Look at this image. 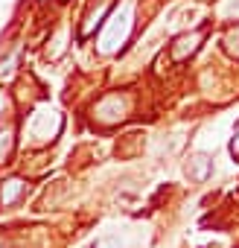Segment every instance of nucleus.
Instances as JSON below:
<instances>
[{
  "label": "nucleus",
  "mask_w": 239,
  "mask_h": 248,
  "mask_svg": "<svg viewBox=\"0 0 239 248\" xmlns=\"http://www.w3.org/2000/svg\"><path fill=\"white\" fill-rule=\"evenodd\" d=\"M24 193V181L21 178H12V181H6V187L0 190V204H12L18 196Z\"/></svg>",
  "instance_id": "obj_1"
},
{
  "label": "nucleus",
  "mask_w": 239,
  "mask_h": 248,
  "mask_svg": "<svg viewBox=\"0 0 239 248\" xmlns=\"http://www.w3.org/2000/svg\"><path fill=\"white\" fill-rule=\"evenodd\" d=\"M198 38H201V35H193V38H181V44H187V41H190V53H193V50L198 47V44H195ZM172 56H175V59H184V56H187V47H175V53H172Z\"/></svg>",
  "instance_id": "obj_2"
},
{
  "label": "nucleus",
  "mask_w": 239,
  "mask_h": 248,
  "mask_svg": "<svg viewBox=\"0 0 239 248\" xmlns=\"http://www.w3.org/2000/svg\"><path fill=\"white\" fill-rule=\"evenodd\" d=\"M207 170H210V161H207L204 155H198V158H195V172H193V175H195V178H204Z\"/></svg>",
  "instance_id": "obj_3"
}]
</instances>
